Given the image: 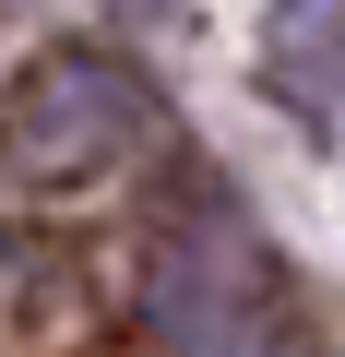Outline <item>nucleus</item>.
Returning <instances> with one entry per match:
<instances>
[{"instance_id": "nucleus-1", "label": "nucleus", "mask_w": 345, "mask_h": 357, "mask_svg": "<svg viewBox=\"0 0 345 357\" xmlns=\"http://www.w3.org/2000/svg\"><path fill=\"white\" fill-rule=\"evenodd\" d=\"M143 345L155 357H321L274 238L215 178L179 191V215L143 238Z\"/></svg>"}, {"instance_id": "nucleus-2", "label": "nucleus", "mask_w": 345, "mask_h": 357, "mask_svg": "<svg viewBox=\"0 0 345 357\" xmlns=\"http://www.w3.org/2000/svg\"><path fill=\"white\" fill-rule=\"evenodd\" d=\"M167 107L143 96V72L119 48H36L13 72V96H0V155H13V178H36V191H84V178H119L131 155H155Z\"/></svg>"}, {"instance_id": "nucleus-3", "label": "nucleus", "mask_w": 345, "mask_h": 357, "mask_svg": "<svg viewBox=\"0 0 345 357\" xmlns=\"http://www.w3.org/2000/svg\"><path fill=\"white\" fill-rule=\"evenodd\" d=\"M262 96L345 143V0H274L262 13Z\"/></svg>"}]
</instances>
